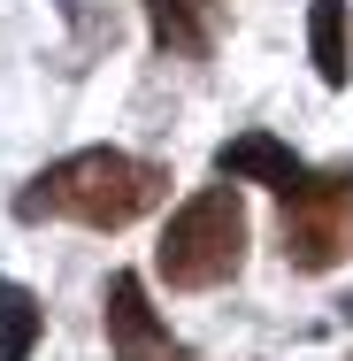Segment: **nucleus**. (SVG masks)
I'll list each match as a JSON object with an SVG mask.
<instances>
[{
  "instance_id": "obj_1",
  "label": "nucleus",
  "mask_w": 353,
  "mask_h": 361,
  "mask_svg": "<svg viewBox=\"0 0 353 361\" xmlns=\"http://www.w3.org/2000/svg\"><path fill=\"white\" fill-rule=\"evenodd\" d=\"M161 200H169V169L161 161L123 154V146H85V154L47 161L16 192V216L23 223H77V231H131Z\"/></svg>"
},
{
  "instance_id": "obj_2",
  "label": "nucleus",
  "mask_w": 353,
  "mask_h": 361,
  "mask_svg": "<svg viewBox=\"0 0 353 361\" xmlns=\"http://www.w3.org/2000/svg\"><path fill=\"white\" fill-rule=\"evenodd\" d=\"M246 269V208H238V185L223 177L208 192H192L177 216L161 223V246H154V277L169 292H215Z\"/></svg>"
},
{
  "instance_id": "obj_3",
  "label": "nucleus",
  "mask_w": 353,
  "mask_h": 361,
  "mask_svg": "<svg viewBox=\"0 0 353 361\" xmlns=\"http://www.w3.org/2000/svg\"><path fill=\"white\" fill-rule=\"evenodd\" d=\"M277 246L299 277H323L353 254V161H330V169H307L299 185L277 192Z\"/></svg>"
},
{
  "instance_id": "obj_4",
  "label": "nucleus",
  "mask_w": 353,
  "mask_h": 361,
  "mask_svg": "<svg viewBox=\"0 0 353 361\" xmlns=\"http://www.w3.org/2000/svg\"><path fill=\"white\" fill-rule=\"evenodd\" d=\"M100 323H108V354H116V361H185V346L169 338V323H161L154 300H146V277H131V269L108 277Z\"/></svg>"
},
{
  "instance_id": "obj_5",
  "label": "nucleus",
  "mask_w": 353,
  "mask_h": 361,
  "mask_svg": "<svg viewBox=\"0 0 353 361\" xmlns=\"http://www.w3.org/2000/svg\"><path fill=\"white\" fill-rule=\"evenodd\" d=\"M146 23H154V47L177 62H208L223 47V0H146Z\"/></svg>"
},
{
  "instance_id": "obj_6",
  "label": "nucleus",
  "mask_w": 353,
  "mask_h": 361,
  "mask_svg": "<svg viewBox=\"0 0 353 361\" xmlns=\"http://www.w3.org/2000/svg\"><path fill=\"white\" fill-rule=\"evenodd\" d=\"M215 177L284 192V185H299V177H307V161H299L284 139H269V131H238V139H223V146H215Z\"/></svg>"
},
{
  "instance_id": "obj_7",
  "label": "nucleus",
  "mask_w": 353,
  "mask_h": 361,
  "mask_svg": "<svg viewBox=\"0 0 353 361\" xmlns=\"http://www.w3.org/2000/svg\"><path fill=\"white\" fill-rule=\"evenodd\" d=\"M307 54H315V77H323V85H346V77H353L346 0H315V8H307Z\"/></svg>"
},
{
  "instance_id": "obj_8",
  "label": "nucleus",
  "mask_w": 353,
  "mask_h": 361,
  "mask_svg": "<svg viewBox=\"0 0 353 361\" xmlns=\"http://www.w3.org/2000/svg\"><path fill=\"white\" fill-rule=\"evenodd\" d=\"M39 331H47V307L23 285H0V361H31Z\"/></svg>"
}]
</instances>
